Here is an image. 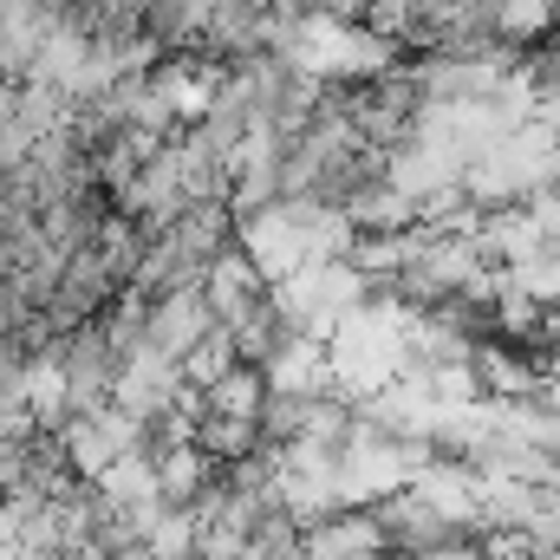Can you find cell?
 Wrapping results in <instances>:
<instances>
[{
    "label": "cell",
    "instance_id": "1",
    "mask_svg": "<svg viewBox=\"0 0 560 560\" xmlns=\"http://www.w3.org/2000/svg\"><path fill=\"white\" fill-rule=\"evenodd\" d=\"M365 515H372L385 555H405V560H423V555H436V548H450V541H463V535H476V528H456L450 515H436L418 489H392Z\"/></svg>",
    "mask_w": 560,
    "mask_h": 560
},
{
    "label": "cell",
    "instance_id": "2",
    "mask_svg": "<svg viewBox=\"0 0 560 560\" xmlns=\"http://www.w3.org/2000/svg\"><path fill=\"white\" fill-rule=\"evenodd\" d=\"M202 332H215V319H209V306H202L196 287L163 293V300L143 306V352H156V359H170V365H183V359L202 346Z\"/></svg>",
    "mask_w": 560,
    "mask_h": 560
},
{
    "label": "cell",
    "instance_id": "3",
    "mask_svg": "<svg viewBox=\"0 0 560 560\" xmlns=\"http://www.w3.org/2000/svg\"><path fill=\"white\" fill-rule=\"evenodd\" d=\"M202 306H209V319L222 326V332H235L261 300H268V280H261V268L242 255V248H229L222 261H209V275H202Z\"/></svg>",
    "mask_w": 560,
    "mask_h": 560
},
{
    "label": "cell",
    "instance_id": "4",
    "mask_svg": "<svg viewBox=\"0 0 560 560\" xmlns=\"http://www.w3.org/2000/svg\"><path fill=\"white\" fill-rule=\"evenodd\" d=\"M59 20L39 0H0V85H26L39 66V46Z\"/></svg>",
    "mask_w": 560,
    "mask_h": 560
},
{
    "label": "cell",
    "instance_id": "5",
    "mask_svg": "<svg viewBox=\"0 0 560 560\" xmlns=\"http://www.w3.org/2000/svg\"><path fill=\"white\" fill-rule=\"evenodd\" d=\"M143 13V33L156 39V52H183L196 46L202 20H209V0H138Z\"/></svg>",
    "mask_w": 560,
    "mask_h": 560
},
{
    "label": "cell",
    "instance_id": "6",
    "mask_svg": "<svg viewBox=\"0 0 560 560\" xmlns=\"http://www.w3.org/2000/svg\"><path fill=\"white\" fill-rule=\"evenodd\" d=\"M261 392H268V378L255 365H235L229 378H215L209 392H196V418H255Z\"/></svg>",
    "mask_w": 560,
    "mask_h": 560
},
{
    "label": "cell",
    "instance_id": "7",
    "mask_svg": "<svg viewBox=\"0 0 560 560\" xmlns=\"http://www.w3.org/2000/svg\"><path fill=\"white\" fill-rule=\"evenodd\" d=\"M138 548H150L156 560H196V515H189V509H163V502H156V515L143 522Z\"/></svg>",
    "mask_w": 560,
    "mask_h": 560
},
{
    "label": "cell",
    "instance_id": "8",
    "mask_svg": "<svg viewBox=\"0 0 560 560\" xmlns=\"http://www.w3.org/2000/svg\"><path fill=\"white\" fill-rule=\"evenodd\" d=\"M235 365H242V359H235V339L215 326V332H202V346H196L176 372H183V385H189V392H209V385H215V378H229Z\"/></svg>",
    "mask_w": 560,
    "mask_h": 560
},
{
    "label": "cell",
    "instance_id": "9",
    "mask_svg": "<svg viewBox=\"0 0 560 560\" xmlns=\"http://www.w3.org/2000/svg\"><path fill=\"white\" fill-rule=\"evenodd\" d=\"M112 560H156L150 548H125V555H112Z\"/></svg>",
    "mask_w": 560,
    "mask_h": 560
}]
</instances>
